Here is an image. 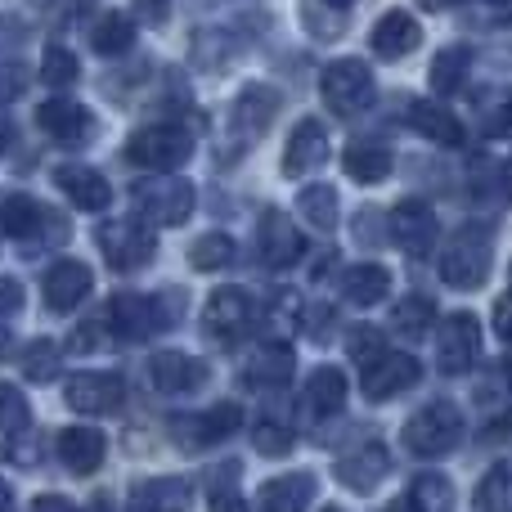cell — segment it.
Segmentation results:
<instances>
[{"mask_svg":"<svg viewBox=\"0 0 512 512\" xmlns=\"http://www.w3.org/2000/svg\"><path fill=\"white\" fill-rule=\"evenodd\" d=\"M239 423H243L239 405H212L207 414L171 418V436H176V445H185V450H207V445H216V441L239 432Z\"/></svg>","mask_w":512,"mask_h":512,"instance_id":"ba28073f","label":"cell"},{"mask_svg":"<svg viewBox=\"0 0 512 512\" xmlns=\"http://www.w3.org/2000/svg\"><path fill=\"white\" fill-rule=\"evenodd\" d=\"M306 243H301V230L288 221L283 212H265L261 216V256L274 265V270H288V265L301 261Z\"/></svg>","mask_w":512,"mask_h":512,"instance_id":"ffe728a7","label":"cell"},{"mask_svg":"<svg viewBox=\"0 0 512 512\" xmlns=\"http://www.w3.org/2000/svg\"><path fill=\"white\" fill-rule=\"evenodd\" d=\"M189 504H194V495H189V481L180 477H153L131 490L135 512H189Z\"/></svg>","mask_w":512,"mask_h":512,"instance_id":"cb8c5ba5","label":"cell"},{"mask_svg":"<svg viewBox=\"0 0 512 512\" xmlns=\"http://www.w3.org/2000/svg\"><path fill=\"white\" fill-rule=\"evenodd\" d=\"M32 512H81V508L72 504V499H63V495H41L32 504Z\"/></svg>","mask_w":512,"mask_h":512,"instance_id":"c3c4849f","label":"cell"},{"mask_svg":"<svg viewBox=\"0 0 512 512\" xmlns=\"http://www.w3.org/2000/svg\"><path fill=\"white\" fill-rule=\"evenodd\" d=\"M495 333L504 337V342H512V297H504L495 306Z\"/></svg>","mask_w":512,"mask_h":512,"instance_id":"7dc6e473","label":"cell"},{"mask_svg":"<svg viewBox=\"0 0 512 512\" xmlns=\"http://www.w3.org/2000/svg\"><path fill=\"white\" fill-rule=\"evenodd\" d=\"M41 225V203L27 194H9L5 203H0V230L9 234V239H27V234Z\"/></svg>","mask_w":512,"mask_h":512,"instance_id":"e575fe53","label":"cell"},{"mask_svg":"<svg viewBox=\"0 0 512 512\" xmlns=\"http://www.w3.org/2000/svg\"><path fill=\"white\" fill-rule=\"evenodd\" d=\"M90 45H95V54H108V59L126 54L135 45V18L122 14V9H108V14H99L95 27H90Z\"/></svg>","mask_w":512,"mask_h":512,"instance_id":"83f0119b","label":"cell"},{"mask_svg":"<svg viewBox=\"0 0 512 512\" xmlns=\"http://www.w3.org/2000/svg\"><path fill=\"white\" fill-rule=\"evenodd\" d=\"M23 95V68L18 63H0V104H14Z\"/></svg>","mask_w":512,"mask_h":512,"instance_id":"ee69618b","label":"cell"},{"mask_svg":"<svg viewBox=\"0 0 512 512\" xmlns=\"http://www.w3.org/2000/svg\"><path fill=\"white\" fill-rule=\"evenodd\" d=\"M495 5H504V0H495Z\"/></svg>","mask_w":512,"mask_h":512,"instance_id":"680465c9","label":"cell"},{"mask_svg":"<svg viewBox=\"0 0 512 512\" xmlns=\"http://www.w3.org/2000/svg\"><path fill=\"white\" fill-rule=\"evenodd\" d=\"M18 306H23V283H14V279L0 274V315H14Z\"/></svg>","mask_w":512,"mask_h":512,"instance_id":"f6af8a7d","label":"cell"},{"mask_svg":"<svg viewBox=\"0 0 512 512\" xmlns=\"http://www.w3.org/2000/svg\"><path fill=\"white\" fill-rule=\"evenodd\" d=\"M504 198H508V203H512V158L504 162Z\"/></svg>","mask_w":512,"mask_h":512,"instance_id":"816d5d0a","label":"cell"},{"mask_svg":"<svg viewBox=\"0 0 512 512\" xmlns=\"http://www.w3.org/2000/svg\"><path fill=\"white\" fill-rule=\"evenodd\" d=\"M162 310H167V301H149V297H135V292H117L113 306H108V324H113L122 337H149L153 328L171 324Z\"/></svg>","mask_w":512,"mask_h":512,"instance_id":"4fadbf2b","label":"cell"},{"mask_svg":"<svg viewBox=\"0 0 512 512\" xmlns=\"http://www.w3.org/2000/svg\"><path fill=\"white\" fill-rule=\"evenodd\" d=\"M387 288H391V274L382 265H351L342 274V297L351 306H378L387 297Z\"/></svg>","mask_w":512,"mask_h":512,"instance_id":"f1b7e54d","label":"cell"},{"mask_svg":"<svg viewBox=\"0 0 512 512\" xmlns=\"http://www.w3.org/2000/svg\"><path fill=\"white\" fill-rule=\"evenodd\" d=\"M149 373H153V382H158V391H171V396L198 391L207 382V364L189 351H158L149 360Z\"/></svg>","mask_w":512,"mask_h":512,"instance_id":"9a60e30c","label":"cell"},{"mask_svg":"<svg viewBox=\"0 0 512 512\" xmlns=\"http://www.w3.org/2000/svg\"><path fill=\"white\" fill-rule=\"evenodd\" d=\"M324 5H333V9H346V5H355V0H324Z\"/></svg>","mask_w":512,"mask_h":512,"instance_id":"11a10c76","label":"cell"},{"mask_svg":"<svg viewBox=\"0 0 512 512\" xmlns=\"http://www.w3.org/2000/svg\"><path fill=\"white\" fill-rule=\"evenodd\" d=\"M409 126H414L418 135H427V140H436V144H459L463 140L459 117H454L441 99H418V104H409Z\"/></svg>","mask_w":512,"mask_h":512,"instance_id":"4316f807","label":"cell"},{"mask_svg":"<svg viewBox=\"0 0 512 512\" xmlns=\"http://www.w3.org/2000/svg\"><path fill=\"white\" fill-rule=\"evenodd\" d=\"M324 512H342V508H324Z\"/></svg>","mask_w":512,"mask_h":512,"instance_id":"6f0895ef","label":"cell"},{"mask_svg":"<svg viewBox=\"0 0 512 512\" xmlns=\"http://www.w3.org/2000/svg\"><path fill=\"white\" fill-rule=\"evenodd\" d=\"M373 50H378V59H405L409 50H418V41H423V27H418L414 14H405V9H387V14L378 18V27H373Z\"/></svg>","mask_w":512,"mask_h":512,"instance_id":"2e32d148","label":"cell"},{"mask_svg":"<svg viewBox=\"0 0 512 512\" xmlns=\"http://www.w3.org/2000/svg\"><path fill=\"white\" fill-rule=\"evenodd\" d=\"M297 207H301V216H306L315 230H337V189L333 185H310V189H301V198H297Z\"/></svg>","mask_w":512,"mask_h":512,"instance_id":"d590c367","label":"cell"},{"mask_svg":"<svg viewBox=\"0 0 512 512\" xmlns=\"http://www.w3.org/2000/svg\"><path fill=\"white\" fill-rule=\"evenodd\" d=\"M36 122H41L59 144H86L90 131H95L90 108L77 104V99H45V104L36 108Z\"/></svg>","mask_w":512,"mask_h":512,"instance_id":"5bb4252c","label":"cell"},{"mask_svg":"<svg viewBox=\"0 0 512 512\" xmlns=\"http://www.w3.org/2000/svg\"><path fill=\"white\" fill-rule=\"evenodd\" d=\"M490 261H495V234H490V225L472 221V225H463L450 239V248H445L441 279L450 283V288L472 292L490 279Z\"/></svg>","mask_w":512,"mask_h":512,"instance_id":"6da1fadb","label":"cell"},{"mask_svg":"<svg viewBox=\"0 0 512 512\" xmlns=\"http://www.w3.org/2000/svg\"><path fill=\"white\" fill-rule=\"evenodd\" d=\"M59 342H50V337H36L32 346L23 351V378L32 382H50L59 378Z\"/></svg>","mask_w":512,"mask_h":512,"instance_id":"8d00e7d4","label":"cell"},{"mask_svg":"<svg viewBox=\"0 0 512 512\" xmlns=\"http://www.w3.org/2000/svg\"><path fill=\"white\" fill-rule=\"evenodd\" d=\"M306 405L315 409V414H337V409L346 405V373L333 369V364L315 369L306 382Z\"/></svg>","mask_w":512,"mask_h":512,"instance_id":"f546056e","label":"cell"},{"mask_svg":"<svg viewBox=\"0 0 512 512\" xmlns=\"http://www.w3.org/2000/svg\"><path fill=\"white\" fill-rule=\"evenodd\" d=\"M54 185H59V194L68 198L72 207H81V212H104V207L113 203V185H108L95 167H81V162L54 167Z\"/></svg>","mask_w":512,"mask_h":512,"instance_id":"7c38bea8","label":"cell"},{"mask_svg":"<svg viewBox=\"0 0 512 512\" xmlns=\"http://www.w3.org/2000/svg\"><path fill=\"white\" fill-rule=\"evenodd\" d=\"M409 504L418 512H454V486L441 472H418L409 486Z\"/></svg>","mask_w":512,"mask_h":512,"instance_id":"1f68e13d","label":"cell"},{"mask_svg":"<svg viewBox=\"0 0 512 512\" xmlns=\"http://www.w3.org/2000/svg\"><path fill=\"white\" fill-rule=\"evenodd\" d=\"M63 400H68L77 414H113V409H122L126 387L117 373H77V378H68V387H63Z\"/></svg>","mask_w":512,"mask_h":512,"instance_id":"8fae6325","label":"cell"},{"mask_svg":"<svg viewBox=\"0 0 512 512\" xmlns=\"http://www.w3.org/2000/svg\"><path fill=\"white\" fill-rule=\"evenodd\" d=\"M418 378H423V364H418L409 351H382L378 360H369V369H364V396L391 400V396L414 387Z\"/></svg>","mask_w":512,"mask_h":512,"instance_id":"30bf717a","label":"cell"},{"mask_svg":"<svg viewBox=\"0 0 512 512\" xmlns=\"http://www.w3.org/2000/svg\"><path fill=\"white\" fill-rule=\"evenodd\" d=\"M230 261H234L230 234H203V239L189 248V265H198V270H225Z\"/></svg>","mask_w":512,"mask_h":512,"instance_id":"74e56055","label":"cell"},{"mask_svg":"<svg viewBox=\"0 0 512 512\" xmlns=\"http://www.w3.org/2000/svg\"><path fill=\"white\" fill-rule=\"evenodd\" d=\"M387 230H391V239H396V248H405L409 256H427L436 243V234H441V225H436V212L427 203L405 198V203L391 207Z\"/></svg>","mask_w":512,"mask_h":512,"instance_id":"9c48e42d","label":"cell"},{"mask_svg":"<svg viewBox=\"0 0 512 512\" xmlns=\"http://www.w3.org/2000/svg\"><path fill=\"white\" fill-rule=\"evenodd\" d=\"M346 346H351V355L355 360H378L382 351H387V342H382V333L378 328H351V333H346Z\"/></svg>","mask_w":512,"mask_h":512,"instance_id":"b9f144b4","label":"cell"},{"mask_svg":"<svg viewBox=\"0 0 512 512\" xmlns=\"http://www.w3.org/2000/svg\"><path fill=\"white\" fill-rule=\"evenodd\" d=\"M310 499H315V477H306V472H288V477H274L261 486L265 512H306Z\"/></svg>","mask_w":512,"mask_h":512,"instance_id":"484cf974","label":"cell"},{"mask_svg":"<svg viewBox=\"0 0 512 512\" xmlns=\"http://www.w3.org/2000/svg\"><path fill=\"white\" fill-rule=\"evenodd\" d=\"M207 508H212V512H248V504H243L234 490H216V495L207 499Z\"/></svg>","mask_w":512,"mask_h":512,"instance_id":"bcb514c9","label":"cell"},{"mask_svg":"<svg viewBox=\"0 0 512 512\" xmlns=\"http://www.w3.org/2000/svg\"><path fill=\"white\" fill-rule=\"evenodd\" d=\"M324 158H328V131L315 117L297 122V131L288 135V149H283V176H306V171H315Z\"/></svg>","mask_w":512,"mask_h":512,"instance_id":"ac0fdd59","label":"cell"},{"mask_svg":"<svg viewBox=\"0 0 512 512\" xmlns=\"http://www.w3.org/2000/svg\"><path fill=\"white\" fill-rule=\"evenodd\" d=\"M468 63H472L468 45H450V50L436 54V63H432V90L436 95H454V90L463 86V77H468Z\"/></svg>","mask_w":512,"mask_h":512,"instance_id":"836d02e7","label":"cell"},{"mask_svg":"<svg viewBox=\"0 0 512 512\" xmlns=\"http://www.w3.org/2000/svg\"><path fill=\"white\" fill-rule=\"evenodd\" d=\"M342 162H346V176L360 180V185H378V180L391 176V153L382 144H351Z\"/></svg>","mask_w":512,"mask_h":512,"instance_id":"4dcf8cb0","label":"cell"},{"mask_svg":"<svg viewBox=\"0 0 512 512\" xmlns=\"http://www.w3.org/2000/svg\"><path fill=\"white\" fill-rule=\"evenodd\" d=\"M252 441H256V450L261 454H288L292 450V432L288 427H279V423H256Z\"/></svg>","mask_w":512,"mask_h":512,"instance_id":"7bdbcfd3","label":"cell"},{"mask_svg":"<svg viewBox=\"0 0 512 512\" xmlns=\"http://www.w3.org/2000/svg\"><path fill=\"white\" fill-rule=\"evenodd\" d=\"M292 369H297V355H292L288 342H274V346H261V351L248 355V364H243V382L248 387H288L292 382Z\"/></svg>","mask_w":512,"mask_h":512,"instance_id":"d6986e66","label":"cell"},{"mask_svg":"<svg viewBox=\"0 0 512 512\" xmlns=\"http://www.w3.org/2000/svg\"><path fill=\"white\" fill-rule=\"evenodd\" d=\"M90 292V270L81 261H59L45 274V306L50 310H77Z\"/></svg>","mask_w":512,"mask_h":512,"instance_id":"7402d4cb","label":"cell"},{"mask_svg":"<svg viewBox=\"0 0 512 512\" xmlns=\"http://www.w3.org/2000/svg\"><path fill=\"white\" fill-rule=\"evenodd\" d=\"M279 113V90L270 86H243L239 99H234V135L243 140H261L265 126Z\"/></svg>","mask_w":512,"mask_h":512,"instance_id":"e0dca14e","label":"cell"},{"mask_svg":"<svg viewBox=\"0 0 512 512\" xmlns=\"http://www.w3.org/2000/svg\"><path fill=\"white\" fill-rule=\"evenodd\" d=\"M27 418H32V409H27L23 391L0 382V432H18V427H27Z\"/></svg>","mask_w":512,"mask_h":512,"instance_id":"60d3db41","label":"cell"},{"mask_svg":"<svg viewBox=\"0 0 512 512\" xmlns=\"http://www.w3.org/2000/svg\"><path fill=\"white\" fill-rule=\"evenodd\" d=\"M432 301H427V297H418V292H414V297H405V301H400V306H396V328H400V333H409V337H423L427 333V328H432Z\"/></svg>","mask_w":512,"mask_h":512,"instance_id":"ab89813d","label":"cell"},{"mask_svg":"<svg viewBox=\"0 0 512 512\" xmlns=\"http://www.w3.org/2000/svg\"><path fill=\"white\" fill-rule=\"evenodd\" d=\"M59 459L68 463L72 472H95L99 463H104V450H108V441H104V432L99 427H63L59 432Z\"/></svg>","mask_w":512,"mask_h":512,"instance_id":"603a6c76","label":"cell"},{"mask_svg":"<svg viewBox=\"0 0 512 512\" xmlns=\"http://www.w3.org/2000/svg\"><path fill=\"white\" fill-rule=\"evenodd\" d=\"M189 153H194V135L171 122L144 126V131H135L131 140H126V162H135V167H144V171H176L189 162Z\"/></svg>","mask_w":512,"mask_h":512,"instance_id":"277c9868","label":"cell"},{"mask_svg":"<svg viewBox=\"0 0 512 512\" xmlns=\"http://www.w3.org/2000/svg\"><path fill=\"white\" fill-rule=\"evenodd\" d=\"M5 144H9V126H0V149H5Z\"/></svg>","mask_w":512,"mask_h":512,"instance_id":"9f6ffc18","label":"cell"},{"mask_svg":"<svg viewBox=\"0 0 512 512\" xmlns=\"http://www.w3.org/2000/svg\"><path fill=\"white\" fill-rule=\"evenodd\" d=\"M463 436V414L450 400H432L427 409H418L405 423V450L418 459H436V454H450Z\"/></svg>","mask_w":512,"mask_h":512,"instance_id":"3957f363","label":"cell"},{"mask_svg":"<svg viewBox=\"0 0 512 512\" xmlns=\"http://www.w3.org/2000/svg\"><path fill=\"white\" fill-rule=\"evenodd\" d=\"M131 198H135V212L153 225H185L198 203L194 185H189L185 176H171V171H158V176L140 180V185L131 189Z\"/></svg>","mask_w":512,"mask_h":512,"instance_id":"7a4b0ae2","label":"cell"},{"mask_svg":"<svg viewBox=\"0 0 512 512\" xmlns=\"http://www.w3.org/2000/svg\"><path fill=\"white\" fill-rule=\"evenodd\" d=\"M423 9H450V5H459V0H418Z\"/></svg>","mask_w":512,"mask_h":512,"instance_id":"f5cc1de1","label":"cell"},{"mask_svg":"<svg viewBox=\"0 0 512 512\" xmlns=\"http://www.w3.org/2000/svg\"><path fill=\"white\" fill-rule=\"evenodd\" d=\"M481 355V324L472 310H454L445 324L436 328V360L445 373H468Z\"/></svg>","mask_w":512,"mask_h":512,"instance_id":"52a82bcc","label":"cell"},{"mask_svg":"<svg viewBox=\"0 0 512 512\" xmlns=\"http://www.w3.org/2000/svg\"><path fill=\"white\" fill-rule=\"evenodd\" d=\"M77 59H72V50H63V45H50L45 50V59H41V81L45 86H54V90H63V86H72L77 81Z\"/></svg>","mask_w":512,"mask_h":512,"instance_id":"f35d334b","label":"cell"},{"mask_svg":"<svg viewBox=\"0 0 512 512\" xmlns=\"http://www.w3.org/2000/svg\"><path fill=\"white\" fill-rule=\"evenodd\" d=\"M95 243L113 270H140V265H149L153 252H158V239H153V230L140 216H122V221L99 225Z\"/></svg>","mask_w":512,"mask_h":512,"instance_id":"5b68a950","label":"cell"},{"mask_svg":"<svg viewBox=\"0 0 512 512\" xmlns=\"http://www.w3.org/2000/svg\"><path fill=\"white\" fill-rule=\"evenodd\" d=\"M387 512H418V508H414V504H409V499H400V504H391Z\"/></svg>","mask_w":512,"mask_h":512,"instance_id":"db71d44e","label":"cell"},{"mask_svg":"<svg viewBox=\"0 0 512 512\" xmlns=\"http://www.w3.org/2000/svg\"><path fill=\"white\" fill-rule=\"evenodd\" d=\"M477 512H512V459H499L477 486Z\"/></svg>","mask_w":512,"mask_h":512,"instance_id":"d6a6232c","label":"cell"},{"mask_svg":"<svg viewBox=\"0 0 512 512\" xmlns=\"http://www.w3.org/2000/svg\"><path fill=\"white\" fill-rule=\"evenodd\" d=\"M203 319H207V328H212V333H225V337L243 333V328H248V319H252V297L243 288L212 292V297H207Z\"/></svg>","mask_w":512,"mask_h":512,"instance_id":"d4e9b609","label":"cell"},{"mask_svg":"<svg viewBox=\"0 0 512 512\" xmlns=\"http://www.w3.org/2000/svg\"><path fill=\"white\" fill-rule=\"evenodd\" d=\"M319 90H324L328 108L342 117H355L364 113V108L373 104V72L364 59H337L324 68V77H319Z\"/></svg>","mask_w":512,"mask_h":512,"instance_id":"8992f818","label":"cell"},{"mask_svg":"<svg viewBox=\"0 0 512 512\" xmlns=\"http://www.w3.org/2000/svg\"><path fill=\"white\" fill-rule=\"evenodd\" d=\"M135 5H140L149 18H162V14H167V5H171V0H135Z\"/></svg>","mask_w":512,"mask_h":512,"instance_id":"681fc988","label":"cell"},{"mask_svg":"<svg viewBox=\"0 0 512 512\" xmlns=\"http://www.w3.org/2000/svg\"><path fill=\"white\" fill-rule=\"evenodd\" d=\"M391 472V459L382 445H360L355 454H346L342 463H337V481L351 490H360V495H369V490L382 486V477Z\"/></svg>","mask_w":512,"mask_h":512,"instance_id":"44dd1931","label":"cell"},{"mask_svg":"<svg viewBox=\"0 0 512 512\" xmlns=\"http://www.w3.org/2000/svg\"><path fill=\"white\" fill-rule=\"evenodd\" d=\"M0 512H14V490L0 481Z\"/></svg>","mask_w":512,"mask_h":512,"instance_id":"f907efd6","label":"cell"}]
</instances>
